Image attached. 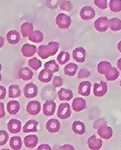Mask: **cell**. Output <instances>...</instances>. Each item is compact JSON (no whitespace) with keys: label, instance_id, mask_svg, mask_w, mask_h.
<instances>
[{"label":"cell","instance_id":"obj_51","mask_svg":"<svg viewBox=\"0 0 121 150\" xmlns=\"http://www.w3.org/2000/svg\"><path fill=\"white\" fill-rule=\"evenodd\" d=\"M1 70H2V65L0 64V72H1Z\"/></svg>","mask_w":121,"mask_h":150},{"label":"cell","instance_id":"obj_24","mask_svg":"<svg viewBox=\"0 0 121 150\" xmlns=\"http://www.w3.org/2000/svg\"><path fill=\"white\" fill-rule=\"evenodd\" d=\"M38 122L36 120H29L26 122L25 125L23 127V131L24 133L36 132L37 131Z\"/></svg>","mask_w":121,"mask_h":150},{"label":"cell","instance_id":"obj_44","mask_svg":"<svg viewBox=\"0 0 121 150\" xmlns=\"http://www.w3.org/2000/svg\"><path fill=\"white\" fill-rule=\"evenodd\" d=\"M6 95V89L0 85V100H3Z\"/></svg>","mask_w":121,"mask_h":150},{"label":"cell","instance_id":"obj_4","mask_svg":"<svg viewBox=\"0 0 121 150\" xmlns=\"http://www.w3.org/2000/svg\"><path fill=\"white\" fill-rule=\"evenodd\" d=\"M107 92V85L106 82L101 81L99 82H96L94 84L93 86V94L95 97H103Z\"/></svg>","mask_w":121,"mask_h":150},{"label":"cell","instance_id":"obj_23","mask_svg":"<svg viewBox=\"0 0 121 150\" xmlns=\"http://www.w3.org/2000/svg\"><path fill=\"white\" fill-rule=\"evenodd\" d=\"M38 143V137L36 135H28L24 138L25 146L29 149H33L36 147Z\"/></svg>","mask_w":121,"mask_h":150},{"label":"cell","instance_id":"obj_30","mask_svg":"<svg viewBox=\"0 0 121 150\" xmlns=\"http://www.w3.org/2000/svg\"><path fill=\"white\" fill-rule=\"evenodd\" d=\"M105 76V78H106V79H107V81H111L117 79L119 77L120 73L119 72H118L117 69H116V67H112L108 71H107V73H106Z\"/></svg>","mask_w":121,"mask_h":150},{"label":"cell","instance_id":"obj_12","mask_svg":"<svg viewBox=\"0 0 121 150\" xmlns=\"http://www.w3.org/2000/svg\"><path fill=\"white\" fill-rule=\"evenodd\" d=\"M86 108V102L82 97H77L72 102V109L73 111L80 112Z\"/></svg>","mask_w":121,"mask_h":150},{"label":"cell","instance_id":"obj_53","mask_svg":"<svg viewBox=\"0 0 121 150\" xmlns=\"http://www.w3.org/2000/svg\"><path fill=\"white\" fill-rule=\"evenodd\" d=\"M120 86H121V80H120Z\"/></svg>","mask_w":121,"mask_h":150},{"label":"cell","instance_id":"obj_37","mask_svg":"<svg viewBox=\"0 0 121 150\" xmlns=\"http://www.w3.org/2000/svg\"><path fill=\"white\" fill-rule=\"evenodd\" d=\"M28 64L31 67V69H33V70H37V69H39L42 67V62L39 60H38L36 57H33V58L30 59L28 61Z\"/></svg>","mask_w":121,"mask_h":150},{"label":"cell","instance_id":"obj_42","mask_svg":"<svg viewBox=\"0 0 121 150\" xmlns=\"http://www.w3.org/2000/svg\"><path fill=\"white\" fill-rule=\"evenodd\" d=\"M52 85L55 88L61 87L63 85V79L60 76H55L53 79V81H52Z\"/></svg>","mask_w":121,"mask_h":150},{"label":"cell","instance_id":"obj_1","mask_svg":"<svg viewBox=\"0 0 121 150\" xmlns=\"http://www.w3.org/2000/svg\"><path fill=\"white\" fill-rule=\"evenodd\" d=\"M59 49V44L56 42L52 41L47 45H40L37 49V53L41 58L46 59L53 56L57 53Z\"/></svg>","mask_w":121,"mask_h":150},{"label":"cell","instance_id":"obj_50","mask_svg":"<svg viewBox=\"0 0 121 150\" xmlns=\"http://www.w3.org/2000/svg\"><path fill=\"white\" fill-rule=\"evenodd\" d=\"M117 48H118V50H119L120 52V53H121V41H120L119 43H118Z\"/></svg>","mask_w":121,"mask_h":150},{"label":"cell","instance_id":"obj_34","mask_svg":"<svg viewBox=\"0 0 121 150\" xmlns=\"http://www.w3.org/2000/svg\"><path fill=\"white\" fill-rule=\"evenodd\" d=\"M21 94V92L18 85H13L9 88V97L10 98H17L20 97Z\"/></svg>","mask_w":121,"mask_h":150},{"label":"cell","instance_id":"obj_19","mask_svg":"<svg viewBox=\"0 0 121 150\" xmlns=\"http://www.w3.org/2000/svg\"><path fill=\"white\" fill-rule=\"evenodd\" d=\"M72 131L78 135H83L85 133V125L80 121H75L72 124Z\"/></svg>","mask_w":121,"mask_h":150},{"label":"cell","instance_id":"obj_26","mask_svg":"<svg viewBox=\"0 0 121 150\" xmlns=\"http://www.w3.org/2000/svg\"><path fill=\"white\" fill-rule=\"evenodd\" d=\"M20 110L19 102L15 100L9 101L7 104V111L11 115H15Z\"/></svg>","mask_w":121,"mask_h":150},{"label":"cell","instance_id":"obj_3","mask_svg":"<svg viewBox=\"0 0 121 150\" xmlns=\"http://www.w3.org/2000/svg\"><path fill=\"white\" fill-rule=\"evenodd\" d=\"M57 115L58 118L61 119H67L71 115V110L69 103H60L58 106Z\"/></svg>","mask_w":121,"mask_h":150},{"label":"cell","instance_id":"obj_21","mask_svg":"<svg viewBox=\"0 0 121 150\" xmlns=\"http://www.w3.org/2000/svg\"><path fill=\"white\" fill-rule=\"evenodd\" d=\"M21 32L23 37H29L33 32V25L30 22H25L21 26Z\"/></svg>","mask_w":121,"mask_h":150},{"label":"cell","instance_id":"obj_18","mask_svg":"<svg viewBox=\"0 0 121 150\" xmlns=\"http://www.w3.org/2000/svg\"><path fill=\"white\" fill-rule=\"evenodd\" d=\"M33 73L28 67H22L18 71V77L23 81H29L33 78Z\"/></svg>","mask_w":121,"mask_h":150},{"label":"cell","instance_id":"obj_25","mask_svg":"<svg viewBox=\"0 0 121 150\" xmlns=\"http://www.w3.org/2000/svg\"><path fill=\"white\" fill-rule=\"evenodd\" d=\"M6 39H7L9 43L11 45H15L19 42L20 41V35L19 33L15 31V30H11L6 35Z\"/></svg>","mask_w":121,"mask_h":150},{"label":"cell","instance_id":"obj_10","mask_svg":"<svg viewBox=\"0 0 121 150\" xmlns=\"http://www.w3.org/2000/svg\"><path fill=\"white\" fill-rule=\"evenodd\" d=\"M97 133H98V136L101 137L105 139H110L113 136L112 128L109 127V126H107V125H105L102 126L99 128H98Z\"/></svg>","mask_w":121,"mask_h":150},{"label":"cell","instance_id":"obj_16","mask_svg":"<svg viewBox=\"0 0 121 150\" xmlns=\"http://www.w3.org/2000/svg\"><path fill=\"white\" fill-rule=\"evenodd\" d=\"M21 122L17 119H11L8 123V130L11 134H17L21 131Z\"/></svg>","mask_w":121,"mask_h":150},{"label":"cell","instance_id":"obj_45","mask_svg":"<svg viewBox=\"0 0 121 150\" xmlns=\"http://www.w3.org/2000/svg\"><path fill=\"white\" fill-rule=\"evenodd\" d=\"M59 149H61V150H74V147L73 146L70 144H65V145H63L61 146L59 148Z\"/></svg>","mask_w":121,"mask_h":150},{"label":"cell","instance_id":"obj_32","mask_svg":"<svg viewBox=\"0 0 121 150\" xmlns=\"http://www.w3.org/2000/svg\"><path fill=\"white\" fill-rule=\"evenodd\" d=\"M9 145H10V147L14 150H18L20 149H21V146H22L21 138L18 136L13 137H11V139H10Z\"/></svg>","mask_w":121,"mask_h":150},{"label":"cell","instance_id":"obj_33","mask_svg":"<svg viewBox=\"0 0 121 150\" xmlns=\"http://www.w3.org/2000/svg\"><path fill=\"white\" fill-rule=\"evenodd\" d=\"M70 58V55L67 51H60L59 54L57 57V60L60 65H64L66 64L68 61H69Z\"/></svg>","mask_w":121,"mask_h":150},{"label":"cell","instance_id":"obj_9","mask_svg":"<svg viewBox=\"0 0 121 150\" xmlns=\"http://www.w3.org/2000/svg\"><path fill=\"white\" fill-rule=\"evenodd\" d=\"M73 58L78 63H83L86 58V51L83 47L75 48L72 53Z\"/></svg>","mask_w":121,"mask_h":150},{"label":"cell","instance_id":"obj_35","mask_svg":"<svg viewBox=\"0 0 121 150\" xmlns=\"http://www.w3.org/2000/svg\"><path fill=\"white\" fill-rule=\"evenodd\" d=\"M45 69H48V71L52 72V73L58 72L59 70V66L56 64V62L54 60H49V61L46 62L44 65Z\"/></svg>","mask_w":121,"mask_h":150},{"label":"cell","instance_id":"obj_6","mask_svg":"<svg viewBox=\"0 0 121 150\" xmlns=\"http://www.w3.org/2000/svg\"><path fill=\"white\" fill-rule=\"evenodd\" d=\"M87 145L89 149L98 150L102 147L103 142H102V139L98 138L95 135H92L87 139Z\"/></svg>","mask_w":121,"mask_h":150},{"label":"cell","instance_id":"obj_28","mask_svg":"<svg viewBox=\"0 0 121 150\" xmlns=\"http://www.w3.org/2000/svg\"><path fill=\"white\" fill-rule=\"evenodd\" d=\"M43 33L39 30H35L29 35V40L34 43H39L43 40Z\"/></svg>","mask_w":121,"mask_h":150},{"label":"cell","instance_id":"obj_29","mask_svg":"<svg viewBox=\"0 0 121 150\" xmlns=\"http://www.w3.org/2000/svg\"><path fill=\"white\" fill-rule=\"evenodd\" d=\"M77 69H78V66L77 64H73V63H70L64 67V74L68 76H73L76 74Z\"/></svg>","mask_w":121,"mask_h":150},{"label":"cell","instance_id":"obj_17","mask_svg":"<svg viewBox=\"0 0 121 150\" xmlns=\"http://www.w3.org/2000/svg\"><path fill=\"white\" fill-rule=\"evenodd\" d=\"M91 86H92V85L89 81H82L79 85L78 93L83 96L88 97L91 93Z\"/></svg>","mask_w":121,"mask_h":150},{"label":"cell","instance_id":"obj_15","mask_svg":"<svg viewBox=\"0 0 121 150\" xmlns=\"http://www.w3.org/2000/svg\"><path fill=\"white\" fill-rule=\"evenodd\" d=\"M46 128L50 133L58 132L60 128V122L55 118H52L47 122L46 125Z\"/></svg>","mask_w":121,"mask_h":150},{"label":"cell","instance_id":"obj_20","mask_svg":"<svg viewBox=\"0 0 121 150\" xmlns=\"http://www.w3.org/2000/svg\"><path fill=\"white\" fill-rule=\"evenodd\" d=\"M58 96L60 100L69 101L73 98V92L70 89L60 88L58 93Z\"/></svg>","mask_w":121,"mask_h":150},{"label":"cell","instance_id":"obj_36","mask_svg":"<svg viewBox=\"0 0 121 150\" xmlns=\"http://www.w3.org/2000/svg\"><path fill=\"white\" fill-rule=\"evenodd\" d=\"M109 8L113 12L121 11V0H110Z\"/></svg>","mask_w":121,"mask_h":150},{"label":"cell","instance_id":"obj_48","mask_svg":"<svg viewBox=\"0 0 121 150\" xmlns=\"http://www.w3.org/2000/svg\"><path fill=\"white\" fill-rule=\"evenodd\" d=\"M4 43H5L4 39L2 37V36H0V48H2V46L4 45Z\"/></svg>","mask_w":121,"mask_h":150},{"label":"cell","instance_id":"obj_41","mask_svg":"<svg viewBox=\"0 0 121 150\" xmlns=\"http://www.w3.org/2000/svg\"><path fill=\"white\" fill-rule=\"evenodd\" d=\"M91 73L87 69H81L80 70L78 73V78L79 79H85V78H89V76H90Z\"/></svg>","mask_w":121,"mask_h":150},{"label":"cell","instance_id":"obj_14","mask_svg":"<svg viewBox=\"0 0 121 150\" xmlns=\"http://www.w3.org/2000/svg\"><path fill=\"white\" fill-rule=\"evenodd\" d=\"M56 104L53 100H46L43 105V113L46 116H52L55 114Z\"/></svg>","mask_w":121,"mask_h":150},{"label":"cell","instance_id":"obj_38","mask_svg":"<svg viewBox=\"0 0 121 150\" xmlns=\"http://www.w3.org/2000/svg\"><path fill=\"white\" fill-rule=\"evenodd\" d=\"M60 8L64 11H70L73 8V5L68 0H60L59 1Z\"/></svg>","mask_w":121,"mask_h":150},{"label":"cell","instance_id":"obj_52","mask_svg":"<svg viewBox=\"0 0 121 150\" xmlns=\"http://www.w3.org/2000/svg\"><path fill=\"white\" fill-rule=\"evenodd\" d=\"M1 80H2V75L0 74V81H1Z\"/></svg>","mask_w":121,"mask_h":150},{"label":"cell","instance_id":"obj_27","mask_svg":"<svg viewBox=\"0 0 121 150\" xmlns=\"http://www.w3.org/2000/svg\"><path fill=\"white\" fill-rule=\"evenodd\" d=\"M111 67H112V66H111V64L110 62L101 61L97 66V71L100 74L105 75Z\"/></svg>","mask_w":121,"mask_h":150},{"label":"cell","instance_id":"obj_7","mask_svg":"<svg viewBox=\"0 0 121 150\" xmlns=\"http://www.w3.org/2000/svg\"><path fill=\"white\" fill-rule=\"evenodd\" d=\"M24 96L28 99L33 98L36 97L38 94V88L35 84L33 83H28L25 85L24 89Z\"/></svg>","mask_w":121,"mask_h":150},{"label":"cell","instance_id":"obj_31","mask_svg":"<svg viewBox=\"0 0 121 150\" xmlns=\"http://www.w3.org/2000/svg\"><path fill=\"white\" fill-rule=\"evenodd\" d=\"M109 27L112 31L117 32L121 30V20L114 18L109 20Z\"/></svg>","mask_w":121,"mask_h":150},{"label":"cell","instance_id":"obj_22","mask_svg":"<svg viewBox=\"0 0 121 150\" xmlns=\"http://www.w3.org/2000/svg\"><path fill=\"white\" fill-rule=\"evenodd\" d=\"M52 76H53V73L52 72H50V71H48L46 69H44L39 72L38 79H39V80L41 82L47 83V82H49L52 80Z\"/></svg>","mask_w":121,"mask_h":150},{"label":"cell","instance_id":"obj_13","mask_svg":"<svg viewBox=\"0 0 121 150\" xmlns=\"http://www.w3.org/2000/svg\"><path fill=\"white\" fill-rule=\"evenodd\" d=\"M36 51H37V48L36 46L28 43L23 45L21 48V53L25 57H31L36 53Z\"/></svg>","mask_w":121,"mask_h":150},{"label":"cell","instance_id":"obj_49","mask_svg":"<svg viewBox=\"0 0 121 150\" xmlns=\"http://www.w3.org/2000/svg\"><path fill=\"white\" fill-rule=\"evenodd\" d=\"M117 67L120 70H121V58H120L117 61Z\"/></svg>","mask_w":121,"mask_h":150},{"label":"cell","instance_id":"obj_47","mask_svg":"<svg viewBox=\"0 0 121 150\" xmlns=\"http://www.w3.org/2000/svg\"><path fill=\"white\" fill-rule=\"evenodd\" d=\"M5 115H6V113H5V110H4V104L0 102V118H3Z\"/></svg>","mask_w":121,"mask_h":150},{"label":"cell","instance_id":"obj_39","mask_svg":"<svg viewBox=\"0 0 121 150\" xmlns=\"http://www.w3.org/2000/svg\"><path fill=\"white\" fill-rule=\"evenodd\" d=\"M95 6L102 10H105L107 8V0H94Z\"/></svg>","mask_w":121,"mask_h":150},{"label":"cell","instance_id":"obj_2","mask_svg":"<svg viewBox=\"0 0 121 150\" xmlns=\"http://www.w3.org/2000/svg\"><path fill=\"white\" fill-rule=\"evenodd\" d=\"M71 18L64 13H60V14H58V16L56 17V19H55L56 25L59 28L63 29V30L69 28L71 25Z\"/></svg>","mask_w":121,"mask_h":150},{"label":"cell","instance_id":"obj_5","mask_svg":"<svg viewBox=\"0 0 121 150\" xmlns=\"http://www.w3.org/2000/svg\"><path fill=\"white\" fill-rule=\"evenodd\" d=\"M94 27L98 32L103 33L109 28V19L107 17H100L95 21Z\"/></svg>","mask_w":121,"mask_h":150},{"label":"cell","instance_id":"obj_43","mask_svg":"<svg viewBox=\"0 0 121 150\" xmlns=\"http://www.w3.org/2000/svg\"><path fill=\"white\" fill-rule=\"evenodd\" d=\"M105 125H107V121L105 120V118H100L94 123V128L98 129L100 127Z\"/></svg>","mask_w":121,"mask_h":150},{"label":"cell","instance_id":"obj_46","mask_svg":"<svg viewBox=\"0 0 121 150\" xmlns=\"http://www.w3.org/2000/svg\"><path fill=\"white\" fill-rule=\"evenodd\" d=\"M51 147L48 144H42L38 147L37 150H51Z\"/></svg>","mask_w":121,"mask_h":150},{"label":"cell","instance_id":"obj_40","mask_svg":"<svg viewBox=\"0 0 121 150\" xmlns=\"http://www.w3.org/2000/svg\"><path fill=\"white\" fill-rule=\"evenodd\" d=\"M9 134L6 131H0V146H3L7 143Z\"/></svg>","mask_w":121,"mask_h":150},{"label":"cell","instance_id":"obj_11","mask_svg":"<svg viewBox=\"0 0 121 150\" xmlns=\"http://www.w3.org/2000/svg\"><path fill=\"white\" fill-rule=\"evenodd\" d=\"M41 110V105L39 101H30L27 106V112L31 115H36L39 114Z\"/></svg>","mask_w":121,"mask_h":150},{"label":"cell","instance_id":"obj_8","mask_svg":"<svg viewBox=\"0 0 121 150\" xmlns=\"http://www.w3.org/2000/svg\"><path fill=\"white\" fill-rule=\"evenodd\" d=\"M80 18L84 21H89L95 18V11L94 9L90 6H85L82 8L80 12Z\"/></svg>","mask_w":121,"mask_h":150}]
</instances>
